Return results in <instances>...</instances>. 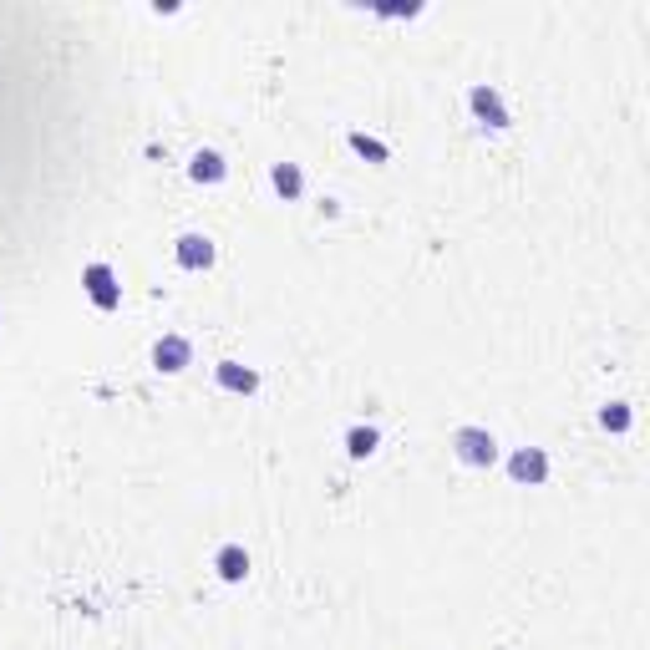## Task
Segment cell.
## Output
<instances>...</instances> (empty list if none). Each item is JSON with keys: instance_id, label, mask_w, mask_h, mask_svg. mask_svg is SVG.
I'll use <instances>...</instances> for the list:
<instances>
[{"instance_id": "1", "label": "cell", "mask_w": 650, "mask_h": 650, "mask_svg": "<svg viewBox=\"0 0 650 650\" xmlns=\"http://www.w3.org/2000/svg\"><path fill=\"white\" fill-rule=\"evenodd\" d=\"M453 447H457V457H463L467 467H493V457H498L493 432H483V427H463V432L453 438Z\"/></svg>"}, {"instance_id": "12", "label": "cell", "mask_w": 650, "mask_h": 650, "mask_svg": "<svg viewBox=\"0 0 650 650\" xmlns=\"http://www.w3.org/2000/svg\"><path fill=\"white\" fill-rule=\"evenodd\" d=\"M630 422H636V411L625 407V402H609V407L600 411V427H605V432H625Z\"/></svg>"}, {"instance_id": "5", "label": "cell", "mask_w": 650, "mask_h": 650, "mask_svg": "<svg viewBox=\"0 0 650 650\" xmlns=\"http://www.w3.org/2000/svg\"><path fill=\"white\" fill-rule=\"evenodd\" d=\"M158 371H184L188 361H194V346H188L184 336H163L158 340V351H153Z\"/></svg>"}, {"instance_id": "7", "label": "cell", "mask_w": 650, "mask_h": 650, "mask_svg": "<svg viewBox=\"0 0 650 650\" xmlns=\"http://www.w3.org/2000/svg\"><path fill=\"white\" fill-rule=\"evenodd\" d=\"M213 569H219V580L239 584L244 574H249V554H244L239 544H224V549H219V559H213Z\"/></svg>"}, {"instance_id": "9", "label": "cell", "mask_w": 650, "mask_h": 650, "mask_svg": "<svg viewBox=\"0 0 650 650\" xmlns=\"http://www.w3.org/2000/svg\"><path fill=\"white\" fill-rule=\"evenodd\" d=\"M219 386H224V392H244V396H249L259 386V376L249 366H239V361H224V366H219Z\"/></svg>"}, {"instance_id": "6", "label": "cell", "mask_w": 650, "mask_h": 650, "mask_svg": "<svg viewBox=\"0 0 650 650\" xmlns=\"http://www.w3.org/2000/svg\"><path fill=\"white\" fill-rule=\"evenodd\" d=\"M178 265L184 269H209L213 265V244L203 239V234H184V239H178Z\"/></svg>"}, {"instance_id": "13", "label": "cell", "mask_w": 650, "mask_h": 650, "mask_svg": "<svg viewBox=\"0 0 650 650\" xmlns=\"http://www.w3.org/2000/svg\"><path fill=\"white\" fill-rule=\"evenodd\" d=\"M351 148H356L361 158H371V163H386V148H382L376 138H366V132H351Z\"/></svg>"}, {"instance_id": "8", "label": "cell", "mask_w": 650, "mask_h": 650, "mask_svg": "<svg viewBox=\"0 0 650 650\" xmlns=\"http://www.w3.org/2000/svg\"><path fill=\"white\" fill-rule=\"evenodd\" d=\"M188 173H194V184H219V178L229 173V163H224L219 153H209V148H203V153H194Z\"/></svg>"}, {"instance_id": "2", "label": "cell", "mask_w": 650, "mask_h": 650, "mask_svg": "<svg viewBox=\"0 0 650 650\" xmlns=\"http://www.w3.org/2000/svg\"><path fill=\"white\" fill-rule=\"evenodd\" d=\"M82 284H86V295H92V305H97V311H117L122 290H117V275H113L107 265H86Z\"/></svg>"}, {"instance_id": "10", "label": "cell", "mask_w": 650, "mask_h": 650, "mask_svg": "<svg viewBox=\"0 0 650 650\" xmlns=\"http://www.w3.org/2000/svg\"><path fill=\"white\" fill-rule=\"evenodd\" d=\"M269 178H275V194H280V198H300V194H305V173H300L295 163H275Z\"/></svg>"}, {"instance_id": "11", "label": "cell", "mask_w": 650, "mask_h": 650, "mask_svg": "<svg viewBox=\"0 0 650 650\" xmlns=\"http://www.w3.org/2000/svg\"><path fill=\"white\" fill-rule=\"evenodd\" d=\"M376 442H382V438H376V427H351V432H346V453H351V457H371V453H376Z\"/></svg>"}, {"instance_id": "4", "label": "cell", "mask_w": 650, "mask_h": 650, "mask_svg": "<svg viewBox=\"0 0 650 650\" xmlns=\"http://www.w3.org/2000/svg\"><path fill=\"white\" fill-rule=\"evenodd\" d=\"M467 102H473V113H478L488 128H509V107H503V97H498L493 86H473Z\"/></svg>"}, {"instance_id": "3", "label": "cell", "mask_w": 650, "mask_h": 650, "mask_svg": "<svg viewBox=\"0 0 650 650\" xmlns=\"http://www.w3.org/2000/svg\"><path fill=\"white\" fill-rule=\"evenodd\" d=\"M509 478H513V483H528V488H534V483L549 478V457L538 453V447H519V453L509 457Z\"/></svg>"}]
</instances>
